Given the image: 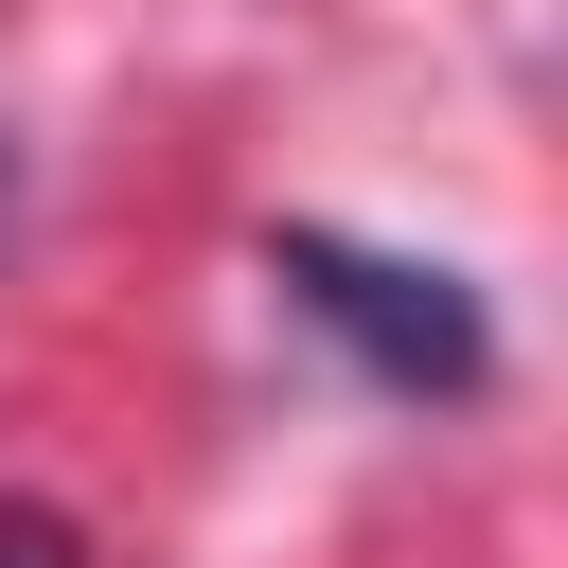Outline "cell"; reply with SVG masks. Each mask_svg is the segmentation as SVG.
<instances>
[{
	"mask_svg": "<svg viewBox=\"0 0 568 568\" xmlns=\"http://www.w3.org/2000/svg\"><path fill=\"white\" fill-rule=\"evenodd\" d=\"M266 284H284L320 337H355L373 390H479V355H497L479 302H462V266H408V248H355V231H284Z\"/></svg>",
	"mask_w": 568,
	"mask_h": 568,
	"instance_id": "1",
	"label": "cell"
},
{
	"mask_svg": "<svg viewBox=\"0 0 568 568\" xmlns=\"http://www.w3.org/2000/svg\"><path fill=\"white\" fill-rule=\"evenodd\" d=\"M0 568H71V532L53 515H0Z\"/></svg>",
	"mask_w": 568,
	"mask_h": 568,
	"instance_id": "2",
	"label": "cell"
}]
</instances>
